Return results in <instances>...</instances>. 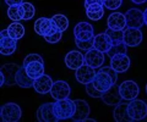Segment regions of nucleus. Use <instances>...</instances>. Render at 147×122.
Returning a JSON list of instances; mask_svg holds the SVG:
<instances>
[{
    "mask_svg": "<svg viewBox=\"0 0 147 122\" xmlns=\"http://www.w3.org/2000/svg\"><path fill=\"white\" fill-rule=\"evenodd\" d=\"M134 4H136V5H140V4H144V3H146L147 0H131Z\"/></svg>",
    "mask_w": 147,
    "mask_h": 122,
    "instance_id": "obj_40",
    "label": "nucleus"
},
{
    "mask_svg": "<svg viewBox=\"0 0 147 122\" xmlns=\"http://www.w3.org/2000/svg\"><path fill=\"white\" fill-rule=\"evenodd\" d=\"M64 61H65V65H66L67 69L76 71L79 67H81L85 64V55H82L80 51L72 50V51H69L66 54Z\"/></svg>",
    "mask_w": 147,
    "mask_h": 122,
    "instance_id": "obj_15",
    "label": "nucleus"
},
{
    "mask_svg": "<svg viewBox=\"0 0 147 122\" xmlns=\"http://www.w3.org/2000/svg\"><path fill=\"white\" fill-rule=\"evenodd\" d=\"M119 92H120V95L123 98V100H134V99L137 98L140 93V88L137 85L136 82L134 81H124V82L120 83L119 85Z\"/></svg>",
    "mask_w": 147,
    "mask_h": 122,
    "instance_id": "obj_6",
    "label": "nucleus"
},
{
    "mask_svg": "<svg viewBox=\"0 0 147 122\" xmlns=\"http://www.w3.org/2000/svg\"><path fill=\"white\" fill-rule=\"evenodd\" d=\"M142 32L140 31V28H132V27H127V28L124 29V43H125L127 47H139L142 43Z\"/></svg>",
    "mask_w": 147,
    "mask_h": 122,
    "instance_id": "obj_8",
    "label": "nucleus"
},
{
    "mask_svg": "<svg viewBox=\"0 0 147 122\" xmlns=\"http://www.w3.org/2000/svg\"><path fill=\"white\" fill-rule=\"evenodd\" d=\"M105 33L108 34V37L112 40L113 45L114 44H119L124 42V31H118V29H113V28H108L105 29Z\"/></svg>",
    "mask_w": 147,
    "mask_h": 122,
    "instance_id": "obj_28",
    "label": "nucleus"
},
{
    "mask_svg": "<svg viewBox=\"0 0 147 122\" xmlns=\"http://www.w3.org/2000/svg\"><path fill=\"white\" fill-rule=\"evenodd\" d=\"M97 72L94 71L93 67H91L90 65L87 64H84L81 67L76 70V73H75V77H76V81L81 84H88V83H92L93 81L94 76Z\"/></svg>",
    "mask_w": 147,
    "mask_h": 122,
    "instance_id": "obj_9",
    "label": "nucleus"
},
{
    "mask_svg": "<svg viewBox=\"0 0 147 122\" xmlns=\"http://www.w3.org/2000/svg\"><path fill=\"white\" fill-rule=\"evenodd\" d=\"M74 37H75V39H79V40H90V39H93L96 35H94L93 28H92V29L81 31V32L74 34Z\"/></svg>",
    "mask_w": 147,
    "mask_h": 122,
    "instance_id": "obj_33",
    "label": "nucleus"
},
{
    "mask_svg": "<svg viewBox=\"0 0 147 122\" xmlns=\"http://www.w3.org/2000/svg\"><path fill=\"white\" fill-rule=\"evenodd\" d=\"M7 17L13 22H18L21 20H24V7L21 5H12L9 6L7 9Z\"/></svg>",
    "mask_w": 147,
    "mask_h": 122,
    "instance_id": "obj_27",
    "label": "nucleus"
},
{
    "mask_svg": "<svg viewBox=\"0 0 147 122\" xmlns=\"http://www.w3.org/2000/svg\"><path fill=\"white\" fill-rule=\"evenodd\" d=\"M16 84L21 88H30V87H33L34 84V79L31 78L28 73L26 72L25 66H20L18 69V72L16 75Z\"/></svg>",
    "mask_w": 147,
    "mask_h": 122,
    "instance_id": "obj_22",
    "label": "nucleus"
},
{
    "mask_svg": "<svg viewBox=\"0 0 147 122\" xmlns=\"http://www.w3.org/2000/svg\"><path fill=\"white\" fill-rule=\"evenodd\" d=\"M25 69H26V72L28 73V76L31 78L37 79L38 77L44 75V62L32 61L25 66Z\"/></svg>",
    "mask_w": 147,
    "mask_h": 122,
    "instance_id": "obj_23",
    "label": "nucleus"
},
{
    "mask_svg": "<svg viewBox=\"0 0 147 122\" xmlns=\"http://www.w3.org/2000/svg\"><path fill=\"white\" fill-rule=\"evenodd\" d=\"M25 1L24 0H5V4L9 6H12V5H21L24 4Z\"/></svg>",
    "mask_w": 147,
    "mask_h": 122,
    "instance_id": "obj_38",
    "label": "nucleus"
},
{
    "mask_svg": "<svg viewBox=\"0 0 147 122\" xmlns=\"http://www.w3.org/2000/svg\"><path fill=\"white\" fill-rule=\"evenodd\" d=\"M37 120L39 122H55L58 121L54 114V103L43 104L37 110Z\"/></svg>",
    "mask_w": 147,
    "mask_h": 122,
    "instance_id": "obj_10",
    "label": "nucleus"
},
{
    "mask_svg": "<svg viewBox=\"0 0 147 122\" xmlns=\"http://www.w3.org/2000/svg\"><path fill=\"white\" fill-rule=\"evenodd\" d=\"M92 4H102V5H104V0H85V7L92 5Z\"/></svg>",
    "mask_w": 147,
    "mask_h": 122,
    "instance_id": "obj_39",
    "label": "nucleus"
},
{
    "mask_svg": "<svg viewBox=\"0 0 147 122\" xmlns=\"http://www.w3.org/2000/svg\"><path fill=\"white\" fill-rule=\"evenodd\" d=\"M9 35L13 39H21L25 35V27L22 26L20 22H12V23L7 27Z\"/></svg>",
    "mask_w": 147,
    "mask_h": 122,
    "instance_id": "obj_26",
    "label": "nucleus"
},
{
    "mask_svg": "<svg viewBox=\"0 0 147 122\" xmlns=\"http://www.w3.org/2000/svg\"><path fill=\"white\" fill-rule=\"evenodd\" d=\"M75 104H76V111L71 120L75 122L86 121L90 115V105L87 104V101L82 100V99H76Z\"/></svg>",
    "mask_w": 147,
    "mask_h": 122,
    "instance_id": "obj_19",
    "label": "nucleus"
},
{
    "mask_svg": "<svg viewBox=\"0 0 147 122\" xmlns=\"http://www.w3.org/2000/svg\"><path fill=\"white\" fill-rule=\"evenodd\" d=\"M76 111V104L75 100H70L69 98L60 99L54 103V114L57 116L58 121L72 119Z\"/></svg>",
    "mask_w": 147,
    "mask_h": 122,
    "instance_id": "obj_1",
    "label": "nucleus"
},
{
    "mask_svg": "<svg viewBox=\"0 0 147 122\" xmlns=\"http://www.w3.org/2000/svg\"><path fill=\"white\" fill-rule=\"evenodd\" d=\"M107 25H108L109 28L123 31L127 27L126 17H125V15H123V13H120V12H113V13H110L109 17H108Z\"/></svg>",
    "mask_w": 147,
    "mask_h": 122,
    "instance_id": "obj_20",
    "label": "nucleus"
},
{
    "mask_svg": "<svg viewBox=\"0 0 147 122\" xmlns=\"http://www.w3.org/2000/svg\"><path fill=\"white\" fill-rule=\"evenodd\" d=\"M32 61H40V62H44L43 61V57L39 55V54H28L25 59H24V66H26L27 64H30Z\"/></svg>",
    "mask_w": 147,
    "mask_h": 122,
    "instance_id": "obj_37",
    "label": "nucleus"
},
{
    "mask_svg": "<svg viewBox=\"0 0 147 122\" xmlns=\"http://www.w3.org/2000/svg\"><path fill=\"white\" fill-rule=\"evenodd\" d=\"M104 5L102 4H92V5L86 6V15L92 21H98L104 15Z\"/></svg>",
    "mask_w": 147,
    "mask_h": 122,
    "instance_id": "obj_24",
    "label": "nucleus"
},
{
    "mask_svg": "<svg viewBox=\"0 0 147 122\" xmlns=\"http://www.w3.org/2000/svg\"><path fill=\"white\" fill-rule=\"evenodd\" d=\"M22 7H24V20L25 21H28L32 17H34L36 9L31 3H24L22 4Z\"/></svg>",
    "mask_w": 147,
    "mask_h": 122,
    "instance_id": "obj_32",
    "label": "nucleus"
},
{
    "mask_svg": "<svg viewBox=\"0 0 147 122\" xmlns=\"http://www.w3.org/2000/svg\"><path fill=\"white\" fill-rule=\"evenodd\" d=\"M20 66L16 64H6L0 69V75L4 76V85H13L16 84V75Z\"/></svg>",
    "mask_w": 147,
    "mask_h": 122,
    "instance_id": "obj_11",
    "label": "nucleus"
},
{
    "mask_svg": "<svg viewBox=\"0 0 147 122\" xmlns=\"http://www.w3.org/2000/svg\"><path fill=\"white\" fill-rule=\"evenodd\" d=\"M86 93L88 94L91 98H102V95H103V93L96 88L93 85V83L86 84Z\"/></svg>",
    "mask_w": 147,
    "mask_h": 122,
    "instance_id": "obj_34",
    "label": "nucleus"
},
{
    "mask_svg": "<svg viewBox=\"0 0 147 122\" xmlns=\"http://www.w3.org/2000/svg\"><path fill=\"white\" fill-rule=\"evenodd\" d=\"M146 93H147V84H146Z\"/></svg>",
    "mask_w": 147,
    "mask_h": 122,
    "instance_id": "obj_42",
    "label": "nucleus"
},
{
    "mask_svg": "<svg viewBox=\"0 0 147 122\" xmlns=\"http://www.w3.org/2000/svg\"><path fill=\"white\" fill-rule=\"evenodd\" d=\"M92 83H93V85L98 90H100L102 93H104V92H107L108 89L112 88L117 82L113 79V77L109 73H107V72H104V71H99L98 70V72L94 76L93 81H92Z\"/></svg>",
    "mask_w": 147,
    "mask_h": 122,
    "instance_id": "obj_7",
    "label": "nucleus"
},
{
    "mask_svg": "<svg viewBox=\"0 0 147 122\" xmlns=\"http://www.w3.org/2000/svg\"><path fill=\"white\" fill-rule=\"evenodd\" d=\"M16 47H17V39H13L12 37L9 35L7 32V28L6 29H3L0 32V53L1 55H12L16 50Z\"/></svg>",
    "mask_w": 147,
    "mask_h": 122,
    "instance_id": "obj_5",
    "label": "nucleus"
},
{
    "mask_svg": "<svg viewBox=\"0 0 147 122\" xmlns=\"http://www.w3.org/2000/svg\"><path fill=\"white\" fill-rule=\"evenodd\" d=\"M127 115L131 121H141L147 116V104L139 99H134L127 103Z\"/></svg>",
    "mask_w": 147,
    "mask_h": 122,
    "instance_id": "obj_2",
    "label": "nucleus"
},
{
    "mask_svg": "<svg viewBox=\"0 0 147 122\" xmlns=\"http://www.w3.org/2000/svg\"><path fill=\"white\" fill-rule=\"evenodd\" d=\"M126 17V25L127 27H132V28H141L145 25L144 20V12L139 9H130L125 13Z\"/></svg>",
    "mask_w": 147,
    "mask_h": 122,
    "instance_id": "obj_12",
    "label": "nucleus"
},
{
    "mask_svg": "<svg viewBox=\"0 0 147 122\" xmlns=\"http://www.w3.org/2000/svg\"><path fill=\"white\" fill-rule=\"evenodd\" d=\"M85 64L90 65L93 69H99L104 64V53L97 50L96 48H92L85 55Z\"/></svg>",
    "mask_w": 147,
    "mask_h": 122,
    "instance_id": "obj_13",
    "label": "nucleus"
},
{
    "mask_svg": "<svg viewBox=\"0 0 147 122\" xmlns=\"http://www.w3.org/2000/svg\"><path fill=\"white\" fill-rule=\"evenodd\" d=\"M123 0H104V7L108 10H117L121 6Z\"/></svg>",
    "mask_w": 147,
    "mask_h": 122,
    "instance_id": "obj_36",
    "label": "nucleus"
},
{
    "mask_svg": "<svg viewBox=\"0 0 147 122\" xmlns=\"http://www.w3.org/2000/svg\"><path fill=\"white\" fill-rule=\"evenodd\" d=\"M126 51H127V45L123 42V43H119V44H114L107 54H108L109 57H113V56L118 55V54H126Z\"/></svg>",
    "mask_w": 147,
    "mask_h": 122,
    "instance_id": "obj_30",
    "label": "nucleus"
},
{
    "mask_svg": "<svg viewBox=\"0 0 147 122\" xmlns=\"http://www.w3.org/2000/svg\"><path fill=\"white\" fill-rule=\"evenodd\" d=\"M113 117L117 122H131V119L127 115V103H119L118 105H115L113 111Z\"/></svg>",
    "mask_w": 147,
    "mask_h": 122,
    "instance_id": "obj_25",
    "label": "nucleus"
},
{
    "mask_svg": "<svg viewBox=\"0 0 147 122\" xmlns=\"http://www.w3.org/2000/svg\"><path fill=\"white\" fill-rule=\"evenodd\" d=\"M53 79L50 78V76H47V75H43L38 77L37 79H34V84H33V88L34 90L38 94H48L50 93V90L53 88Z\"/></svg>",
    "mask_w": 147,
    "mask_h": 122,
    "instance_id": "obj_17",
    "label": "nucleus"
},
{
    "mask_svg": "<svg viewBox=\"0 0 147 122\" xmlns=\"http://www.w3.org/2000/svg\"><path fill=\"white\" fill-rule=\"evenodd\" d=\"M33 27H34V32L43 38L57 32V31H60L57 27V25L54 23V21L52 19H48V17H39L38 20H36Z\"/></svg>",
    "mask_w": 147,
    "mask_h": 122,
    "instance_id": "obj_4",
    "label": "nucleus"
},
{
    "mask_svg": "<svg viewBox=\"0 0 147 122\" xmlns=\"http://www.w3.org/2000/svg\"><path fill=\"white\" fill-rule=\"evenodd\" d=\"M112 47H113V43H112V40H110V38L108 37V34L105 32L99 33L94 37V48L97 49V50L107 54Z\"/></svg>",
    "mask_w": 147,
    "mask_h": 122,
    "instance_id": "obj_21",
    "label": "nucleus"
},
{
    "mask_svg": "<svg viewBox=\"0 0 147 122\" xmlns=\"http://www.w3.org/2000/svg\"><path fill=\"white\" fill-rule=\"evenodd\" d=\"M75 44H76V47L79 48L80 50L88 51V50H91L92 48H94V38L93 39H90V40H79V39H75Z\"/></svg>",
    "mask_w": 147,
    "mask_h": 122,
    "instance_id": "obj_31",
    "label": "nucleus"
},
{
    "mask_svg": "<svg viewBox=\"0 0 147 122\" xmlns=\"http://www.w3.org/2000/svg\"><path fill=\"white\" fill-rule=\"evenodd\" d=\"M110 66L119 72H126L130 67V59L126 54H118V55L110 57Z\"/></svg>",
    "mask_w": 147,
    "mask_h": 122,
    "instance_id": "obj_18",
    "label": "nucleus"
},
{
    "mask_svg": "<svg viewBox=\"0 0 147 122\" xmlns=\"http://www.w3.org/2000/svg\"><path fill=\"white\" fill-rule=\"evenodd\" d=\"M71 93L70 85H69L65 81H57L53 84V88L50 90V95L53 97L55 100H60V99H66L69 98Z\"/></svg>",
    "mask_w": 147,
    "mask_h": 122,
    "instance_id": "obj_14",
    "label": "nucleus"
},
{
    "mask_svg": "<svg viewBox=\"0 0 147 122\" xmlns=\"http://www.w3.org/2000/svg\"><path fill=\"white\" fill-rule=\"evenodd\" d=\"M61 37H63V32L61 31H57V32H54L52 34L47 35V37H44V39H45V42H48L50 44H55V43L60 42Z\"/></svg>",
    "mask_w": 147,
    "mask_h": 122,
    "instance_id": "obj_35",
    "label": "nucleus"
},
{
    "mask_svg": "<svg viewBox=\"0 0 147 122\" xmlns=\"http://www.w3.org/2000/svg\"><path fill=\"white\" fill-rule=\"evenodd\" d=\"M144 20H145V25L147 26V7H146V10L144 11Z\"/></svg>",
    "mask_w": 147,
    "mask_h": 122,
    "instance_id": "obj_41",
    "label": "nucleus"
},
{
    "mask_svg": "<svg viewBox=\"0 0 147 122\" xmlns=\"http://www.w3.org/2000/svg\"><path fill=\"white\" fill-rule=\"evenodd\" d=\"M22 116L21 107L15 103H6L0 109V117L3 122H17Z\"/></svg>",
    "mask_w": 147,
    "mask_h": 122,
    "instance_id": "obj_3",
    "label": "nucleus"
},
{
    "mask_svg": "<svg viewBox=\"0 0 147 122\" xmlns=\"http://www.w3.org/2000/svg\"><path fill=\"white\" fill-rule=\"evenodd\" d=\"M52 20L54 21V23L57 25V27L61 31V32H64V31L67 29L69 20H67V17L65 15H63V13H58V15H54L52 17Z\"/></svg>",
    "mask_w": 147,
    "mask_h": 122,
    "instance_id": "obj_29",
    "label": "nucleus"
},
{
    "mask_svg": "<svg viewBox=\"0 0 147 122\" xmlns=\"http://www.w3.org/2000/svg\"><path fill=\"white\" fill-rule=\"evenodd\" d=\"M100 99H102V101L105 105H109V106H115L119 103H121L123 98L120 95V92H119V85L114 84L110 89H108L107 92L103 93Z\"/></svg>",
    "mask_w": 147,
    "mask_h": 122,
    "instance_id": "obj_16",
    "label": "nucleus"
}]
</instances>
